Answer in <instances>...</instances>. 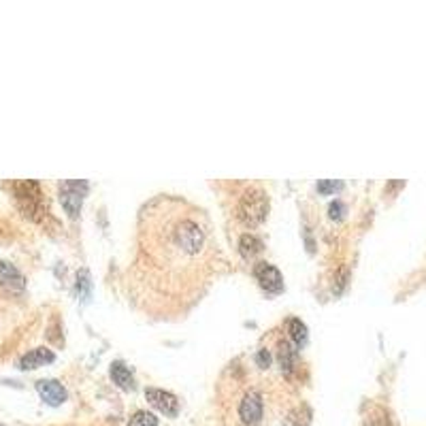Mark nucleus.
Wrapping results in <instances>:
<instances>
[{"label": "nucleus", "mask_w": 426, "mask_h": 426, "mask_svg": "<svg viewBox=\"0 0 426 426\" xmlns=\"http://www.w3.org/2000/svg\"><path fill=\"white\" fill-rule=\"evenodd\" d=\"M220 267V245L205 209L171 194L143 205L131 294L147 313L183 315L203 298Z\"/></svg>", "instance_id": "nucleus-1"}, {"label": "nucleus", "mask_w": 426, "mask_h": 426, "mask_svg": "<svg viewBox=\"0 0 426 426\" xmlns=\"http://www.w3.org/2000/svg\"><path fill=\"white\" fill-rule=\"evenodd\" d=\"M269 215V194L260 188V186H250L245 188V192L239 196V203H237V218L254 228V226H260Z\"/></svg>", "instance_id": "nucleus-2"}, {"label": "nucleus", "mask_w": 426, "mask_h": 426, "mask_svg": "<svg viewBox=\"0 0 426 426\" xmlns=\"http://www.w3.org/2000/svg\"><path fill=\"white\" fill-rule=\"evenodd\" d=\"M13 192H15V198L21 207V211L34 220V222H41L43 215L47 213V209L43 207V192H41V186L36 181H15L13 183Z\"/></svg>", "instance_id": "nucleus-3"}, {"label": "nucleus", "mask_w": 426, "mask_h": 426, "mask_svg": "<svg viewBox=\"0 0 426 426\" xmlns=\"http://www.w3.org/2000/svg\"><path fill=\"white\" fill-rule=\"evenodd\" d=\"M86 194H88V181H83V179L81 181L69 179L60 186V201H62V207L66 209V213L71 218L79 215V209H81Z\"/></svg>", "instance_id": "nucleus-4"}, {"label": "nucleus", "mask_w": 426, "mask_h": 426, "mask_svg": "<svg viewBox=\"0 0 426 426\" xmlns=\"http://www.w3.org/2000/svg\"><path fill=\"white\" fill-rule=\"evenodd\" d=\"M239 418L245 426H254L263 418V397L256 390H250L239 403Z\"/></svg>", "instance_id": "nucleus-5"}, {"label": "nucleus", "mask_w": 426, "mask_h": 426, "mask_svg": "<svg viewBox=\"0 0 426 426\" xmlns=\"http://www.w3.org/2000/svg\"><path fill=\"white\" fill-rule=\"evenodd\" d=\"M145 399H147L158 412H162V414L168 416V418H175V416L179 414V401H177V397L171 395V392H166V390L147 388V390H145Z\"/></svg>", "instance_id": "nucleus-6"}, {"label": "nucleus", "mask_w": 426, "mask_h": 426, "mask_svg": "<svg viewBox=\"0 0 426 426\" xmlns=\"http://www.w3.org/2000/svg\"><path fill=\"white\" fill-rule=\"evenodd\" d=\"M254 275L260 282V285L271 294H280L284 290V275L280 273V269H275L269 263H258L254 267Z\"/></svg>", "instance_id": "nucleus-7"}, {"label": "nucleus", "mask_w": 426, "mask_h": 426, "mask_svg": "<svg viewBox=\"0 0 426 426\" xmlns=\"http://www.w3.org/2000/svg\"><path fill=\"white\" fill-rule=\"evenodd\" d=\"M36 392L47 405H62L66 401V390L58 380H41L36 382Z\"/></svg>", "instance_id": "nucleus-8"}, {"label": "nucleus", "mask_w": 426, "mask_h": 426, "mask_svg": "<svg viewBox=\"0 0 426 426\" xmlns=\"http://www.w3.org/2000/svg\"><path fill=\"white\" fill-rule=\"evenodd\" d=\"M54 352L51 350H47V348H36V350H30L28 354H24L21 358H19V369H24V371H28V369H36V367H43V365H47V362H54Z\"/></svg>", "instance_id": "nucleus-9"}, {"label": "nucleus", "mask_w": 426, "mask_h": 426, "mask_svg": "<svg viewBox=\"0 0 426 426\" xmlns=\"http://www.w3.org/2000/svg\"><path fill=\"white\" fill-rule=\"evenodd\" d=\"M0 285L6 290H21L26 282H24V275L13 265L0 260Z\"/></svg>", "instance_id": "nucleus-10"}, {"label": "nucleus", "mask_w": 426, "mask_h": 426, "mask_svg": "<svg viewBox=\"0 0 426 426\" xmlns=\"http://www.w3.org/2000/svg\"><path fill=\"white\" fill-rule=\"evenodd\" d=\"M111 380H113L122 390H131V388L135 386V377H133L131 369H128L124 362H120V360H116V362L111 365Z\"/></svg>", "instance_id": "nucleus-11"}, {"label": "nucleus", "mask_w": 426, "mask_h": 426, "mask_svg": "<svg viewBox=\"0 0 426 426\" xmlns=\"http://www.w3.org/2000/svg\"><path fill=\"white\" fill-rule=\"evenodd\" d=\"M265 248V243L256 237V235H243L239 239V250L245 258H254L256 254H260Z\"/></svg>", "instance_id": "nucleus-12"}, {"label": "nucleus", "mask_w": 426, "mask_h": 426, "mask_svg": "<svg viewBox=\"0 0 426 426\" xmlns=\"http://www.w3.org/2000/svg\"><path fill=\"white\" fill-rule=\"evenodd\" d=\"M296 350L284 341V343H280V365H282V369H284L285 373H292V369H294V362H296Z\"/></svg>", "instance_id": "nucleus-13"}, {"label": "nucleus", "mask_w": 426, "mask_h": 426, "mask_svg": "<svg viewBox=\"0 0 426 426\" xmlns=\"http://www.w3.org/2000/svg\"><path fill=\"white\" fill-rule=\"evenodd\" d=\"M288 333H290V339H292L296 345H303V343L307 341V326H305L298 318L288 320Z\"/></svg>", "instance_id": "nucleus-14"}, {"label": "nucleus", "mask_w": 426, "mask_h": 426, "mask_svg": "<svg viewBox=\"0 0 426 426\" xmlns=\"http://www.w3.org/2000/svg\"><path fill=\"white\" fill-rule=\"evenodd\" d=\"M128 426H158V418L153 414L145 412V410H139L131 416Z\"/></svg>", "instance_id": "nucleus-15"}, {"label": "nucleus", "mask_w": 426, "mask_h": 426, "mask_svg": "<svg viewBox=\"0 0 426 426\" xmlns=\"http://www.w3.org/2000/svg\"><path fill=\"white\" fill-rule=\"evenodd\" d=\"M309 410L303 407V410H294L290 412V416L285 418L284 426H309Z\"/></svg>", "instance_id": "nucleus-16"}, {"label": "nucleus", "mask_w": 426, "mask_h": 426, "mask_svg": "<svg viewBox=\"0 0 426 426\" xmlns=\"http://www.w3.org/2000/svg\"><path fill=\"white\" fill-rule=\"evenodd\" d=\"M367 426H390V418L384 410H377L369 420H367Z\"/></svg>", "instance_id": "nucleus-17"}, {"label": "nucleus", "mask_w": 426, "mask_h": 426, "mask_svg": "<svg viewBox=\"0 0 426 426\" xmlns=\"http://www.w3.org/2000/svg\"><path fill=\"white\" fill-rule=\"evenodd\" d=\"M341 181H320L318 183V190L322 192V194H330V192H335V190H341Z\"/></svg>", "instance_id": "nucleus-18"}, {"label": "nucleus", "mask_w": 426, "mask_h": 426, "mask_svg": "<svg viewBox=\"0 0 426 426\" xmlns=\"http://www.w3.org/2000/svg\"><path fill=\"white\" fill-rule=\"evenodd\" d=\"M341 211H343V205H341L339 201H335V203L330 205V218H337V220H339V218L343 215Z\"/></svg>", "instance_id": "nucleus-19"}, {"label": "nucleus", "mask_w": 426, "mask_h": 426, "mask_svg": "<svg viewBox=\"0 0 426 426\" xmlns=\"http://www.w3.org/2000/svg\"><path fill=\"white\" fill-rule=\"evenodd\" d=\"M256 360H258L260 367H269V360H271V358H269V352H267V350H260L258 356H256Z\"/></svg>", "instance_id": "nucleus-20"}, {"label": "nucleus", "mask_w": 426, "mask_h": 426, "mask_svg": "<svg viewBox=\"0 0 426 426\" xmlns=\"http://www.w3.org/2000/svg\"><path fill=\"white\" fill-rule=\"evenodd\" d=\"M0 426H2V425H0Z\"/></svg>", "instance_id": "nucleus-21"}]
</instances>
